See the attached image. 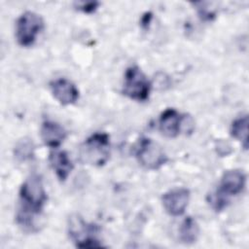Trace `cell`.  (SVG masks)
I'll list each match as a JSON object with an SVG mask.
<instances>
[{"label":"cell","mask_w":249,"mask_h":249,"mask_svg":"<svg viewBox=\"0 0 249 249\" xmlns=\"http://www.w3.org/2000/svg\"><path fill=\"white\" fill-rule=\"evenodd\" d=\"M47 200L41 176L36 173L29 175L19 189V207L16 215L18 225L26 231H35L34 220L42 213Z\"/></svg>","instance_id":"1"},{"label":"cell","mask_w":249,"mask_h":249,"mask_svg":"<svg viewBox=\"0 0 249 249\" xmlns=\"http://www.w3.org/2000/svg\"><path fill=\"white\" fill-rule=\"evenodd\" d=\"M110 137L105 132H95L89 136L79 148V160L84 164L104 165L111 154Z\"/></svg>","instance_id":"2"},{"label":"cell","mask_w":249,"mask_h":249,"mask_svg":"<svg viewBox=\"0 0 249 249\" xmlns=\"http://www.w3.org/2000/svg\"><path fill=\"white\" fill-rule=\"evenodd\" d=\"M99 229L94 224H89L82 217L76 215L69 219V236L79 248H100L104 247L96 234Z\"/></svg>","instance_id":"3"},{"label":"cell","mask_w":249,"mask_h":249,"mask_svg":"<svg viewBox=\"0 0 249 249\" xmlns=\"http://www.w3.org/2000/svg\"><path fill=\"white\" fill-rule=\"evenodd\" d=\"M151 92V82L137 66L132 65L126 68L124 73L123 93L128 98L144 102L149 99Z\"/></svg>","instance_id":"4"},{"label":"cell","mask_w":249,"mask_h":249,"mask_svg":"<svg viewBox=\"0 0 249 249\" xmlns=\"http://www.w3.org/2000/svg\"><path fill=\"white\" fill-rule=\"evenodd\" d=\"M44 28L42 17L34 12L22 13L16 22V39L19 46H32Z\"/></svg>","instance_id":"5"},{"label":"cell","mask_w":249,"mask_h":249,"mask_svg":"<svg viewBox=\"0 0 249 249\" xmlns=\"http://www.w3.org/2000/svg\"><path fill=\"white\" fill-rule=\"evenodd\" d=\"M135 157L138 162L149 170L160 169L168 160V157L161 146L147 137H143L139 140Z\"/></svg>","instance_id":"6"},{"label":"cell","mask_w":249,"mask_h":249,"mask_svg":"<svg viewBox=\"0 0 249 249\" xmlns=\"http://www.w3.org/2000/svg\"><path fill=\"white\" fill-rule=\"evenodd\" d=\"M191 193L190 190L184 187L174 188L161 196V203L165 212L173 217H178L184 214L189 201Z\"/></svg>","instance_id":"7"},{"label":"cell","mask_w":249,"mask_h":249,"mask_svg":"<svg viewBox=\"0 0 249 249\" xmlns=\"http://www.w3.org/2000/svg\"><path fill=\"white\" fill-rule=\"evenodd\" d=\"M50 89L54 99L63 106L76 103L80 96L76 85L66 78L53 80L50 83Z\"/></svg>","instance_id":"8"},{"label":"cell","mask_w":249,"mask_h":249,"mask_svg":"<svg viewBox=\"0 0 249 249\" xmlns=\"http://www.w3.org/2000/svg\"><path fill=\"white\" fill-rule=\"evenodd\" d=\"M246 183V175L243 171L238 169L227 170L223 173L219 188L217 191L226 196H236L240 194Z\"/></svg>","instance_id":"9"},{"label":"cell","mask_w":249,"mask_h":249,"mask_svg":"<svg viewBox=\"0 0 249 249\" xmlns=\"http://www.w3.org/2000/svg\"><path fill=\"white\" fill-rule=\"evenodd\" d=\"M183 116L174 108L165 109L159 118V130L167 138H175L182 132Z\"/></svg>","instance_id":"10"},{"label":"cell","mask_w":249,"mask_h":249,"mask_svg":"<svg viewBox=\"0 0 249 249\" xmlns=\"http://www.w3.org/2000/svg\"><path fill=\"white\" fill-rule=\"evenodd\" d=\"M43 143L51 148H57L67 137V131L58 123L53 121L43 122L40 129Z\"/></svg>","instance_id":"11"},{"label":"cell","mask_w":249,"mask_h":249,"mask_svg":"<svg viewBox=\"0 0 249 249\" xmlns=\"http://www.w3.org/2000/svg\"><path fill=\"white\" fill-rule=\"evenodd\" d=\"M50 165L60 182L66 181L74 165L65 151H53L49 156Z\"/></svg>","instance_id":"12"},{"label":"cell","mask_w":249,"mask_h":249,"mask_svg":"<svg viewBox=\"0 0 249 249\" xmlns=\"http://www.w3.org/2000/svg\"><path fill=\"white\" fill-rule=\"evenodd\" d=\"M199 235V227L196 221L191 217H186L179 228V239L184 244H193Z\"/></svg>","instance_id":"13"},{"label":"cell","mask_w":249,"mask_h":249,"mask_svg":"<svg viewBox=\"0 0 249 249\" xmlns=\"http://www.w3.org/2000/svg\"><path fill=\"white\" fill-rule=\"evenodd\" d=\"M231 135L241 142L243 148H248V115L236 118L231 125Z\"/></svg>","instance_id":"14"},{"label":"cell","mask_w":249,"mask_h":249,"mask_svg":"<svg viewBox=\"0 0 249 249\" xmlns=\"http://www.w3.org/2000/svg\"><path fill=\"white\" fill-rule=\"evenodd\" d=\"M34 144L31 139L23 138L19 140L15 146L14 154L15 157L21 161H25L31 160L34 156Z\"/></svg>","instance_id":"15"},{"label":"cell","mask_w":249,"mask_h":249,"mask_svg":"<svg viewBox=\"0 0 249 249\" xmlns=\"http://www.w3.org/2000/svg\"><path fill=\"white\" fill-rule=\"evenodd\" d=\"M208 202L215 211L219 212L228 206L230 200H229L228 196H226L222 195L221 193H219L218 191H216L208 196Z\"/></svg>","instance_id":"16"},{"label":"cell","mask_w":249,"mask_h":249,"mask_svg":"<svg viewBox=\"0 0 249 249\" xmlns=\"http://www.w3.org/2000/svg\"><path fill=\"white\" fill-rule=\"evenodd\" d=\"M100 3L96 2V1H91V2H76L75 3V7L85 13V14H91L93 12H95L97 10V8L99 7Z\"/></svg>","instance_id":"17"},{"label":"cell","mask_w":249,"mask_h":249,"mask_svg":"<svg viewBox=\"0 0 249 249\" xmlns=\"http://www.w3.org/2000/svg\"><path fill=\"white\" fill-rule=\"evenodd\" d=\"M217 144H218L217 147H216L217 153H218L219 155H221L222 157H223V156H227V155H229V154L231 152V149H225V147L229 146V144H228L227 142H225V141H219V142H217Z\"/></svg>","instance_id":"18"}]
</instances>
